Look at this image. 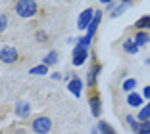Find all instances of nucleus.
Wrapping results in <instances>:
<instances>
[{
  "label": "nucleus",
  "instance_id": "obj_1",
  "mask_svg": "<svg viewBox=\"0 0 150 134\" xmlns=\"http://www.w3.org/2000/svg\"><path fill=\"white\" fill-rule=\"evenodd\" d=\"M13 10L19 18H33L39 12V4L35 0H19V2L13 4Z\"/></svg>",
  "mask_w": 150,
  "mask_h": 134
},
{
  "label": "nucleus",
  "instance_id": "obj_2",
  "mask_svg": "<svg viewBox=\"0 0 150 134\" xmlns=\"http://www.w3.org/2000/svg\"><path fill=\"white\" fill-rule=\"evenodd\" d=\"M33 132L35 134H48L52 130V121L48 117H35L33 119Z\"/></svg>",
  "mask_w": 150,
  "mask_h": 134
},
{
  "label": "nucleus",
  "instance_id": "obj_3",
  "mask_svg": "<svg viewBox=\"0 0 150 134\" xmlns=\"http://www.w3.org/2000/svg\"><path fill=\"white\" fill-rule=\"evenodd\" d=\"M0 61H2V63H16V61H18V50L13 46L0 48Z\"/></svg>",
  "mask_w": 150,
  "mask_h": 134
},
{
  "label": "nucleus",
  "instance_id": "obj_4",
  "mask_svg": "<svg viewBox=\"0 0 150 134\" xmlns=\"http://www.w3.org/2000/svg\"><path fill=\"white\" fill-rule=\"evenodd\" d=\"M93 19H94V10H93V8H87L85 12H81V13H79V19H77V27H79L81 31L88 29V25L93 23Z\"/></svg>",
  "mask_w": 150,
  "mask_h": 134
},
{
  "label": "nucleus",
  "instance_id": "obj_5",
  "mask_svg": "<svg viewBox=\"0 0 150 134\" xmlns=\"http://www.w3.org/2000/svg\"><path fill=\"white\" fill-rule=\"evenodd\" d=\"M67 90H69L75 98H79V96H81V90H83V81H81V79H77V77H73L69 82H67Z\"/></svg>",
  "mask_w": 150,
  "mask_h": 134
},
{
  "label": "nucleus",
  "instance_id": "obj_6",
  "mask_svg": "<svg viewBox=\"0 0 150 134\" xmlns=\"http://www.w3.org/2000/svg\"><path fill=\"white\" fill-rule=\"evenodd\" d=\"M29 113H31V105L27 104V102H18V104H16V115H18L19 119H27Z\"/></svg>",
  "mask_w": 150,
  "mask_h": 134
},
{
  "label": "nucleus",
  "instance_id": "obj_7",
  "mask_svg": "<svg viewBox=\"0 0 150 134\" xmlns=\"http://www.w3.org/2000/svg\"><path fill=\"white\" fill-rule=\"evenodd\" d=\"M100 21H102V12L98 10V12H94V19H93V23H91V25H88V29H87V36H88V39H93V35L96 33Z\"/></svg>",
  "mask_w": 150,
  "mask_h": 134
},
{
  "label": "nucleus",
  "instance_id": "obj_8",
  "mask_svg": "<svg viewBox=\"0 0 150 134\" xmlns=\"http://www.w3.org/2000/svg\"><path fill=\"white\" fill-rule=\"evenodd\" d=\"M88 58V52L87 50H73V65H77V67H79V65H83L85 63V60H87Z\"/></svg>",
  "mask_w": 150,
  "mask_h": 134
},
{
  "label": "nucleus",
  "instance_id": "obj_9",
  "mask_svg": "<svg viewBox=\"0 0 150 134\" xmlns=\"http://www.w3.org/2000/svg\"><path fill=\"white\" fill-rule=\"evenodd\" d=\"M133 40H135V44L141 48V46H146V44L150 42V36H148V33H146V31H139Z\"/></svg>",
  "mask_w": 150,
  "mask_h": 134
},
{
  "label": "nucleus",
  "instance_id": "obj_10",
  "mask_svg": "<svg viewBox=\"0 0 150 134\" xmlns=\"http://www.w3.org/2000/svg\"><path fill=\"white\" fill-rule=\"evenodd\" d=\"M91 111H93L94 117H100V96L98 94L91 96Z\"/></svg>",
  "mask_w": 150,
  "mask_h": 134
},
{
  "label": "nucleus",
  "instance_id": "obj_11",
  "mask_svg": "<svg viewBox=\"0 0 150 134\" xmlns=\"http://www.w3.org/2000/svg\"><path fill=\"white\" fill-rule=\"evenodd\" d=\"M98 73H100V65L94 63L93 67H91V71H88V77H87V84H88V86H93L94 82H96V75Z\"/></svg>",
  "mask_w": 150,
  "mask_h": 134
},
{
  "label": "nucleus",
  "instance_id": "obj_12",
  "mask_svg": "<svg viewBox=\"0 0 150 134\" xmlns=\"http://www.w3.org/2000/svg\"><path fill=\"white\" fill-rule=\"evenodd\" d=\"M127 104L131 105V107H141L142 105V98L137 94V92H131V94L127 96Z\"/></svg>",
  "mask_w": 150,
  "mask_h": 134
},
{
  "label": "nucleus",
  "instance_id": "obj_13",
  "mask_svg": "<svg viewBox=\"0 0 150 134\" xmlns=\"http://www.w3.org/2000/svg\"><path fill=\"white\" fill-rule=\"evenodd\" d=\"M123 50H125L127 54H137L139 46L135 44V40H133V39H127V40L123 42Z\"/></svg>",
  "mask_w": 150,
  "mask_h": 134
},
{
  "label": "nucleus",
  "instance_id": "obj_14",
  "mask_svg": "<svg viewBox=\"0 0 150 134\" xmlns=\"http://www.w3.org/2000/svg\"><path fill=\"white\" fill-rule=\"evenodd\" d=\"M129 6H131V2H121V4H117V6H115V10L110 13V15H112V18H119V15H121V13H123L125 10L129 8Z\"/></svg>",
  "mask_w": 150,
  "mask_h": 134
},
{
  "label": "nucleus",
  "instance_id": "obj_15",
  "mask_svg": "<svg viewBox=\"0 0 150 134\" xmlns=\"http://www.w3.org/2000/svg\"><path fill=\"white\" fill-rule=\"evenodd\" d=\"M56 61H58V52H56V50H52V52H48L46 56H44L42 63L46 65V67H48V65H54Z\"/></svg>",
  "mask_w": 150,
  "mask_h": 134
},
{
  "label": "nucleus",
  "instance_id": "obj_16",
  "mask_svg": "<svg viewBox=\"0 0 150 134\" xmlns=\"http://www.w3.org/2000/svg\"><path fill=\"white\" fill-rule=\"evenodd\" d=\"M137 29H150V15H142L137 23H135Z\"/></svg>",
  "mask_w": 150,
  "mask_h": 134
},
{
  "label": "nucleus",
  "instance_id": "obj_17",
  "mask_svg": "<svg viewBox=\"0 0 150 134\" xmlns=\"http://www.w3.org/2000/svg\"><path fill=\"white\" fill-rule=\"evenodd\" d=\"M98 130H100L102 134H115V130L112 128L106 121H100V123H98Z\"/></svg>",
  "mask_w": 150,
  "mask_h": 134
},
{
  "label": "nucleus",
  "instance_id": "obj_18",
  "mask_svg": "<svg viewBox=\"0 0 150 134\" xmlns=\"http://www.w3.org/2000/svg\"><path fill=\"white\" fill-rule=\"evenodd\" d=\"M125 121H127V125L133 128V132H135V134H139V125H141V123H139L137 119H135V117L127 115V117H125Z\"/></svg>",
  "mask_w": 150,
  "mask_h": 134
},
{
  "label": "nucleus",
  "instance_id": "obj_19",
  "mask_svg": "<svg viewBox=\"0 0 150 134\" xmlns=\"http://www.w3.org/2000/svg\"><path fill=\"white\" fill-rule=\"evenodd\" d=\"M31 75H46L48 73V67L44 63H40V65H37V67H31V71H29Z\"/></svg>",
  "mask_w": 150,
  "mask_h": 134
},
{
  "label": "nucleus",
  "instance_id": "obj_20",
  "mask_svg": "<svg viewBox=\"0 0 150 134\" xmlns=\"http://www.w3.org/2000/svg\"><path fill=\"white\" fill-rule=\"evenodd\" d=\"M135 86H137V81H135V79H127V81L123 82V90L129 92V94L135 90Z\"/></svg>",
  "mask_w": 150,
  "mask_h": 134
},
{
  "label": "nucleus",
  "instance_id": "obj_21",
  "mask_svg": "<svg viewBox=\"0 0 150 134\" xmlns=\"http://www.w3.org/2000/svg\"><path fill=\"white\" fill-rule=\"evenodd\" d=\"M8 29V15L4 12H0V33H4Z\"/></svg>",
  "mask_w": 150,
  "mask_h": 134
},
{
  "label": "nucleus",
  "instance_id": "obj_22",
  "mask_svg": "<svg viewBox=\"0 0 150 134\" xmlns=\"http://www.w3.org/2000/svg\"><path fill=\"white\" fill-rule=\"evenodd\" d=\"M139 134H150V121L139 125Z\"/></svg>",
  "mask_w": 150,
  "mask_h": 134
},
{
  "label": "nucleus",
  "instance_id": "obj_23",
  "mask_svg": "<svg viewBox=\"0 0 150 134\" xmlns=\"http://www.w3.org/2000/svg\"><path fill=\"white\" fill-rule=\"evenodd\" d=\"M144 98L150 100V86H144Z\"/></svg>",
  "mask_w": 150,
  "mask_h": 134
},
{
  "label": "nucleus",
  "instance_id": "obj_24",
  "mask_svg": "<svg viewBox=\"0 0 150 134\" xmlns=\"http://www.w3.org/2000/svg\"><path fill=\"white\" fill-rule=\"evenodd\" d=\"M50 77H52L54 81H60V79H62V75H60V73H52V75H50Z\"/></svg>",
  "mask_w": 150,
  "mask_h": 134
},
{
  "label": "nucleus",
  "instance_id": "obj_25",
  "mask_svg": "<svg viewBox=\"0 0 150 134\" xmlns=\"http://www.w3.org/2000/svg\"><path fill=\"white\" fill-rule=\"evenodd\" d=\"M37 39L39 40H46V35H44V33H37Z\"/></svg>",
  "mask_w": 150,
  "mask_h": 134
},
{
  "label": "nucleus",
  "instance_id": "obj_26",
  "mask_svg": "<svg viewBox=\"0 0 150 134\" xmlns=\"http://www.w3.org/2000/svg\"><path fill=\"white\" fill-rule=\"evenodd\" d=\"M106 8H108V10H112V8L115 10V2H106Z\"/></svg>",
  "mask_w": 150,
  "mask_h": 134
}]
</instances>
